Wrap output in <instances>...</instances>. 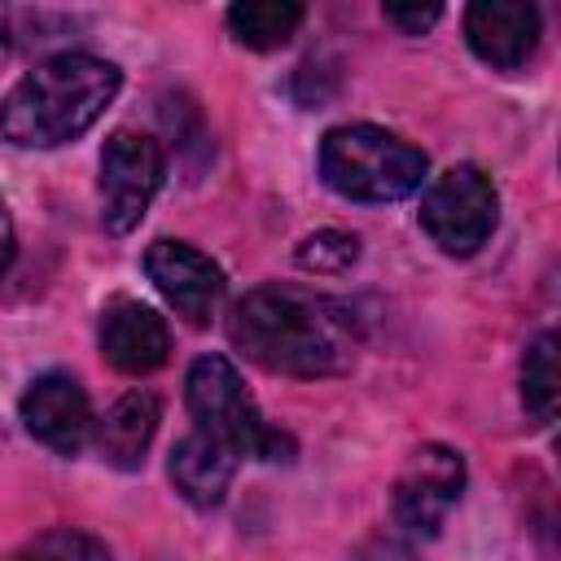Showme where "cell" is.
Returning <instances> with one entry per match:
<instances>
[{
  "instance_id": "cell-17",
  "label": "cell",
  "mask_w": 561,
  "mask_h": 561,
  "mask_svg": "<svg viewBox=\"0 0 561 561\" xmlns=\"http://www.w3.org/2000/svg\"><path fill=\"white\" fill-rule=\"evenodd\" d=\"M355 259H359V241L337 228H324L298 245V267L307 272H346Z\"/></svg>"
},
{
  "instance_id": "cell-7",
  "label": "cell",
  "mask_w": 561,
  "mask_h": 561,
  "mask_svg": "<svg viewBox=\"0 0 561 561\" xmlns=\"http://www.w3.org/2000/svg\"><path fill=\"white\" fill-rule=\"evenodd\" d=\"M145 276L153 280V289L175 307V316L193 329L210 324L219 298H224V272L210 254H202L188 241H153L145 250Z\"/></svg>"
},
{
  "instance_id": "cell-13",
  "label": "cell",
  "mask_w": 561,
  "mask_h": 561,
  "mask_svg": "<svg viewBox=\"0 0 561 561\" xmlns=\"http://www.w3.org/2000/svg\"><path fill=\"white\" fill-rule=\"evenodd\" d=\"M167 469H171L175 491H180L188 504L215 508V504L228 495L237 456H232L224 443H215V438H206V434L197 430V434H184V438L171 447V465H167Z\"/></svg>"
},
{
  "instance_id": "cell-3",
  "label": "cell",
  "mask_w": 561,
  "mask_h": 561,
  "mask_svg": "<svg viewBox=\"0 0 561 561\" xmlns=\"http://www.w3.org/2000/svg\"><path fill=\"white\" fill-rule=\"evenodd\" d=\"M425 167L416 145L373 123H346L320 140V175L351 202H399L421 188Z\"/></svg>"
},
{
  "instance_id": "cell-1",
  "label": "cell",
  "mask_w": 561,
  "mask_h": 561,
  "mask_svg": "<svg viewBox=\"0 0 561 561\" xmlns=\"http://www.w3.org/2000/svg\"><path fill=\"white\" fill-rule=\"evenodd\" d=\"M228 337L245 359L285 377H324L351 359V337L337 307L289 285L250 289L228 316Z\"/></svg>"
},
{
  "instance_id": "cell-16",
  "label": "cell",
  "mask_w": 561,
  "mask_h": 561,
  "mask_svg": "<svg viewBox=\"0 0 561 561\" xmlns=\"http://www.w3.org/2000/svg\"><path fill=\"white\" fill-rule=\"evenodd\" d=\"M9 561H110L105 543L83 535V530H48L39 539H31L26 548H18Z\"/></svg>"
},
{
  "instance_id": "cell-11",
  "label": "cell",
  "mask_w": 561,
  "mask_h": 561,
  "mask_svg": "<svg viewBox=\"0 0 561 561\" xmlns=\"http://www.w3.org/2000/svg\"><path fill=\"white\" fill-rule=\"evenodd\" d=\"M101 355L118 373H131V377L162 368L171 355L167 320L136 298H114L101 316Z\"/></svg>"
},
{
  "instance_id": "cell-15",
  "label": "cell",
  "mask_w": 561,
  "mask_h": 561,
  "mask_svg": "<svg viewBox=\"0 0 561 561\" xmlns=\"http://www.w3.org/2000/svg\"><path fill=\"white\" fill-rule=\"evenodd\" d=\"M522 403L535 425H548L557 412V333H539L522 359Z\"/></svg>"
},
{
  "instance_id": "cell-12",
  "label": "cell",
  "mask_w": 561,
  "mask_h": 561,
  "mask_svg": "<svg viewBox=\"0 0 561 561\" xmlns=\"http://www.w3.org/2000/svg\"><path fill=\"white\" fill-rule=\"evenodd\" d=\"M158 421H162V408H158V399L149 390L123 394L101 421H92L101 460H110L114 469H140L145 451H149V443L158 434Z\"/></svg>"
},
{
  "instance_id": "cell-4",
  "label": "cell",
  "mask_w": 561,
  "mask_h": 561,
  "mask_svg": "<svg viewBox=\"0 0 561 561\" xmlns=\"http://www.w3.org/2000/svg\"><path fill=\"white\" fill-rule=\"evenodd\" d=\"M184 399H188L197 430L206 438L224 443L237 460L241 456H250V460H289L294 456V438L263 421V412L250 399L232 359H224V355L193 359V368L184 377Z\"/></svg>"
},
{
  "instance_id": "cell-14",
  "label": "cell",
  "mask_w": 561,
  "mask_h": 561,
  "mask_svg": "<svg viewBox=\"0 0 561 561\" xmlns=\"http://www.w3.org/2000/svg\"><path fill=\"white\" fill-rule=\"evenodd\" d=\"M307 9L294 0H241L228 9V31L245 48H280L289 35H298Z\"/></svg>"
},
{
  "instance_id": "cell-10",
  "label": "cell",
  "mask_w": 561,
  "mask_h": 561,
  "mask_svg": "<svg viewBox=\"0 0 561 561\" xmlns=\"http://www.w3.org/2000/svg\"><path fill=\"white\" fill-rule=\"evenodd\" d=\"M469 48L495 70H522L539 48V9L522 0H478L465 13Z\"/></svg>"
},
{
  "instance_id": "cell-9",
  "label": "cell",
  "mask_w": 561,
  "mask_h": 561,
  "mask_svg": "<svg viewBox=\"0 0 561 561\" xmlns=\"http://www.w3.org/2000/svg\"><path fill=\"white\" fill-rule=\"evenodd\" d=\"M22 425L35 443L75 456L92 434V403L70 373H44L22 394Z\"/></svg>"
},
{
  "instance_id": "cell-2",
  "label": "cell",
  "mask_w": 561,
  "mask_h": 561,
  "mask_svg": "<svg viewBox=\"0 0 561 561\" xmlns=\"http://www.w3.org/2000/svg\"><path fill=\"white\" fill-rule=\"evenodd\" d=\"M123 75L92 53H57L31 66L0 101V136L18 149H53L83 136L118 96Z\"/></svg>"
},
{
  "instance_id": "cell-18",
  "label": "cell",
  "mask_w": 561,
  "mask_h": 561,
  "mask_svg": "<svg viewBox=\"0 0 561 561\" xmlns=\"http://www.w3.org/2000/svg\"><path fill=\"white\" fill-rule=\"evenodd\" d=\"M381 13L403 35H421V31H430L443 18V4H381Z\"/></svg>"
},
{
  "instance_id": "cell-8",
  "label": "cell",
  "mask_w": 561,
  "mask_h": 561,
  "mask_svg": "<svg viewBox=\"0 0 561 561\" xmlns=\"http://www.w3.org/2000/svg\"><path fill=\"white\" fill-rule=\"evenodd\" d=\"M465 486V460L460 451L443 443H425L412 451L408 469L394 482V517L412 535H434L443 517L456 508Z\"/></svg>"
},
{
  "instance_id": "cell-6",
  "label": "cell",
  "mask_w": 561,
  "mask_h": 561,
  "mask_svg": "<svg viewBox=\"0 0 561 561\" xmlns=\"http://www.w3.org/2000/svg\"><path fill=\"white\" fill-rule=\"evenodd\" d=\"M162 171L167 162L153 136L127 127L114 131L101 149V224L118 237L131 232L145 219L153 193L162 188Z\"/></svg>"
},
{
  "instance_id": "cell-5",
  "label": "cell",
  "mask_w": 561,
  "mask_h": 561,
  "mask_svg": "<svg viewBox=\"0 0 561 561\" xmlns=\"http://www.w3.org/2000/svg\"><path fill=\"white\" fill-rule=\"evenodd\" d=\"M495 219H500V193L491 175L469 162L443 171L421 197V228L443 254L456 259L482 250L486 237L495 232Z\"/></svg>"
},
{
  "instance_id": "cell-19",
  "label": "cell",
  "mask_w": 561,
  "mask_h": 561,
  "mask_svg": "<svg viewBox=\"0 0 561 561\" xmlns=\"http://www.w3.org/2000/svg\"><path fill=\"white\" fill-rule=\"evenodd\" d=\"M13 250H18V241H13V219H9V210H4V202H0V276L9 272Z\"/></svg>"
}]
</instances>
